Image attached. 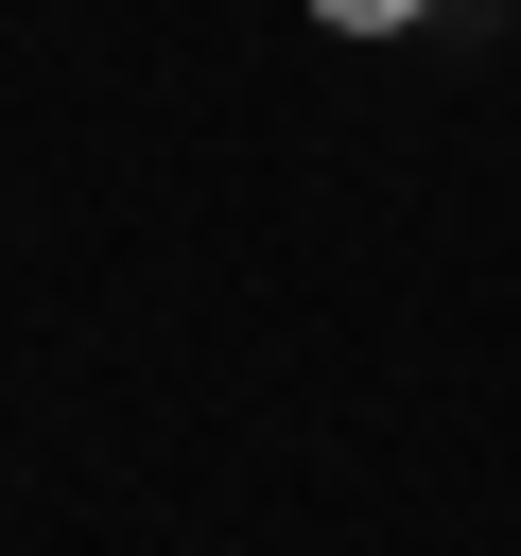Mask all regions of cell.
Wrapping results in <instances>:
<instances>
[{"mask_svg": "<svg viewBox=\"0 0 521 556\" xmlns=\"http://www.w3.org/2000/svg\"><path fill=\"white\" fill-rule=\"evenodd\" d=\"M313 17H330V35H417L434 0H313Z\"/></svg>", "mask_w": 521, "mask_h": 556, "instance_id": "1", "label": "cell"}]
</instances>
